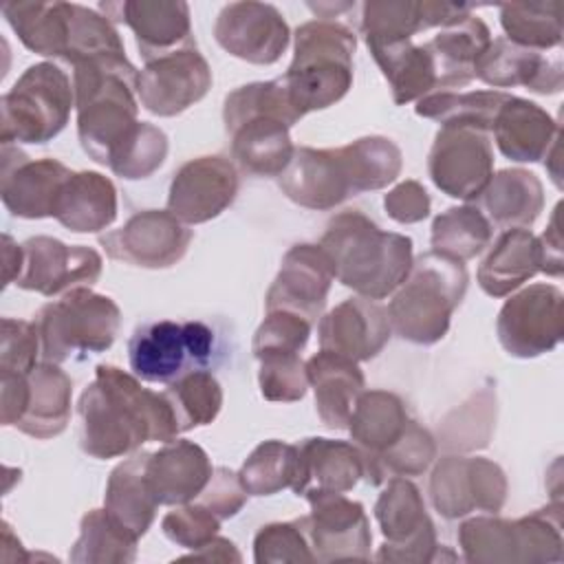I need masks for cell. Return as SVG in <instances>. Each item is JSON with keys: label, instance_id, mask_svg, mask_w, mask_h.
Instances as JSON below:
<instances>
[{"label": "cell", "instance_id": "cell-27", "mask_svg": "<svg viewBox=\"0 0 564 564\" xmlns=\"http://www.w3.org/2000/svg\"><path fill=\"white\" fill-rule=\"evenodd\" d=\"M297 452L300 471L291 487L295 496L308 500L322 494H346L364 478V454L355 443L311 436L297 443Z\"/></svg>", "mask_w": 564, "mask_h": 564}, {"label": "cell", "instance_id": "cell-8", "mask_svg": "<svg viewBox=\"0 0 564 564\" xmlns=\"http://www.w3.org/2000/svg\"><path fill=\"white\" fill-rule=\"evenodd\" d=\"M35 326L42 359L64 364L77 355L108 350L117 339L121 311L112 297L77 286L44 304L35 315Z\"/></svg>", "mask_w": 564, "mask_h": 564}, {"label": "cell", "instance_id": "cell-31", "mask_svg": "<svg viewBox=\"0 0 564 564\" xmlns=\"http://www.w3.org/2000/svg\"><path fill=\"white\" fill-rule=\"evenodd\" d=\"M542 273L538 236L527 227L505 229L478 267V284L491 297H507Z\"/></svg>", "mask_w": 564, "mask_h": 564}, {"label": "cell", "instance_id": "cell-35", "mask_svg": "<svg viewBox=\"0 0 564 564\" xmlns=\"http://www.w3.org/2000/svg\"><path fill=\"white\" fill-rule=\"evenodd\" d=\"M148 452L132 454L121 460L108 476L104 509L137 540L148 533L154 522L159 502L150 489L145 474Z\"/></svg>", "mask_w": 564, "mask_h": 564}, {"label": "cell", "instance_id": "cell-1", "mask_svg": "<svg viewBox=\"0 0 564 564\" xmlns=\"http://www.w3.org/2000/svg\"><path fill=\"white\" fill-rule=\"evenodd\" d=\"M77 414L79 445L99 460L132 454L148 441L167 443L181 434L167 394L141 386L139 377L112 364L95 368Z\"/></svg>", "mask_w": 564, "mask_h": 564}, {"label": "cell", "instance_id": "cell-17", "mask_svg": "<svg viewBox=\"0 0 564 564\" xmlns=\"http://www.w3.org/2000/svg\"><path fill=\"white\" fill-rule=\"evenodd\" d=\"M22 249L24 267L15 286L44 297L93 286L104 269V260L93 247L66 245L51 236H33L22 242Z\"/></svg>", "mask_w": 564, "mask_h": 564}, {"label": "cell", "instance_id": "cell-50", "mask_svg": "<svg viewBox=\"0 0 564 564\" xmlns=\"http://www.w3.org/2000/svg\"><path fill=\"white\" fill-rule=\"evenodd\" d=\"M253 560L258 564L315 562L302 518L260 527L253 538Z\"/></svg>", "mask_w": 564, "mask_h": 564}, {"label": "cell", "instance_id": "cell-12", "mask_svg": "<svg viewBox=\"0 0 564 564\" xmlns=\"http://www.w3.org/2000/svg\"><path fill=\"white\" fill-rule=\"evenodd\" d=\"M496 335L507 355L533 359L551 352L564 335V295L555 284L535 282L511 293L498 311Z\"/></svg>", "mask_w": 564, "mask_h": 564}, {"label": "cell", "instance_id": "cell-41", "mask_svg": "<svg viewBox=\"0 0 564 564\" xmlns=\"http://www.w3.org/2000/svg\"><path fill=\"white\" fill-rule=\"evenodd\" d=\"M507 97L505 90H441L421 97L414 112L441 126H471L491 132L494 117Z\"/></svg>", "mask_w": 564, "mask_h": 564}, {"label": "cell", "instance_id": "cell-55", "mask_svg": "<svg viewBox=\"0 0 564 564\" xmlns=\"http://www.w3.org/2000/svg\"><path fill=\"white\" fill-rule=\"evenodd\" d=\"M383 207L388 216L401 225H414L430 216L432 200L427 189L419 181H401L386 196Z\"/></svg>", "mask_w": 564, "mask_h": 564}, {"label": "cell", "instance_id": "cell-13", "mask_svg": "<svg viewBox=\"0 0 564 564\" xmlns=\"http://www.w3.org/2000/svg\"><path fill=\"white\" fill-rule=\"evenodd\" d=\"M432 507L447 520L498 513L507 500L505 469L485 456H445L430 476Z\"/></svg>", "mask_w": 564, "mask_h": 564}, {"label": "cell", "instance_id": "cell-16", "mask_svg": "<svg viewBox=\"0 0 564 564\" xmlns=\"http://www.w3.org/2000/svg\"><path fill=\"white\" fill-rule=\"evenodd\" d=\"M212 88V68L194 46L145 62L137 77V99L156 117H176Z\"/></svg>", "mask_w": 564, "mask_h": 564}, {"label": "cell", "instance_id": "cell-53", "mask_svg": "<svg viewBox=\"0 0 564 564\" xmlns=\"http://www.w3.org/2000/svg\"><path fill=\"white\" fill-rule=\"evenodd\" d=\"M40 335L35 322L2 317L0 370L29 375L37 366Z\"/></svg>", "mask_w": 564, "mask_h": 564}, {"label": "cell", "instance_id": "cell-3", "mask_svg": "<svg viewBox=\"0 0 564 564\" xmlns=\"http://www.w3.org/2000/svg\"><path fill=\"white\" fill-rule=\"evenodd\" d=\"M319 247L335 267V280L368 300L394 293L414 262L410 236L386 231L357 209L335 214Z\"/></svg>", "mask_w": 564, "mask_h": 564}, {"label": "cell", "instance_id": "cell-10", "mask_svg": "<svg viewBox=\"0 0 564 564\" xmlns=\"http://www.w3.org/2000/svg\"><path fill=\"white\" fill-rule=\"evenodd\" d=\"M214 355V330L198 319H159L139 326L128 341L134 377L148 383H172L194 368H205Z\"/></svg>", "mask_w": 564, "mask_h": 564}, {"label": "cell", "instance_id": "cell-48", "mask_svg": "<svg viewBox=\"0 0 564 564\" xmlns=\"http://www.w3.org/2000/svg\"><path fill=\"white\" fill-rule=\"evenodd\" d=\"M167 134L148 121H141L137 134L110 163V172L126 181H139L152 176L167 156Z\"/></svg>", "mask_w": 564, "mask_h": 564}, {"label": "cell", "instance_id": "cell-4", "mask_svg": "<svg viewBox=\"0 0 564 564\" xmlns=\"http://www.w3.org/2000/svg\"><path fill=\"white\" fill-rule=\"evenodd\" d=\"M300 119L280 77L231 90L223 106L231 159L251 176H280L293 159L291 128Z\"/></svg>", "mask_w": 564, "mask_h": 564}, {"label": "cell", "instance_id": "cell-60", "mask_svg": "<svg viewBox=\"0 0 564 564\" xmlns=\"http://www.w3.org/2000/svg\"><path fill=\"white\" fill-rule=\"evenodd\" d=\"M355 2H308V9L317 15V20H333L337 13L352 9Z\"/></svg>", "mask_w": 564, "mask_h": 564}, {"label": "cell", "instance_id": "cell-15", "mask_svg": "<svg viewBox=\"0 0 564 564\" xmlns=\"http://www.w3.org/2000/svg\"><path fill=\"white\" fill-rule=\"evenodd\" d=\"M194 231L167 209L132 214L119 229L99 236L108 258L141 269H170L183 260Z\"/></svg>", "mask_w": 564, "mask_h": 564}, {"label": "cell", "instance_id": "cell-43", "mask_svg": "<svg viewBox=\"0 0 564 564\" xmlns=\"http://www.w3.org/2000/svg\"><path fill=\"white\" fill-rule=\"evenodd\" d=\"M436 458V441L434 436L410 419L405 432L379 456L364 460L366 471L364 478L370 485H383L390 478L403 476H421Z\"/></svg>", "mask_w": 564, "mask_h": 564}, {"label": "cell", "instance_id": "cell-2", "mask_svg": "<svg viewBox=\"0 0 564 564\" xmlns=\"http://www.w3.org/2000/svg\"><path fill=\"white\" fill-rule=\"evenodd\" d=\"M401 167L399 145L388 137L370 134L341 148L297 145L278 185L295 205L326 212L350 196L388 187Z\"/></svg>", "mask_w": 564, "mask_h": 564}, {"label": "cell", "instance_id": "cell-42", "mask_svg": "<svg viewBox=\"0 0 564 564\" xmlns=\"http://www.w3.org/2000/svg\"><path fill=\"white\" fill-rule=\"evenodd\" d=\"M494 236V227L476 205H458L438 214L432 223V251L454 260H471L480 256Z\"/></svg>", "mask_w": 564, "mask_h": 564}, {"label": "cell", "instance_id": "cell-9", "mask_svg": "<svg viewBox=\"0 0 564 564\" xmlns=\"http://www.w3.org/2000/svg\"><path fill=\"white\" fill-rule=\"evenodd\" d=\"M73 108L66 70L53 62L31 64L0 99V141L46 143L66 128Z\"/></svg>", "mask_w": 564, "mask_h": 564}, {"label": "cell", "instance_id": "cell-34", "mask_svg": "<svg viewBox=\"0 0 564 564\" xmlns=\"http://www.w3.org/2000/svg\"><path fill=\"white\" fill-rule=\"evenodd\" d=\"M73 381L59 364L42 361L29 372V401L15 430L33 438L59 436L70 419Z\"/></svg>", "mask_w": 564, "mask_h": 564}, {"label": "cell", "instance_id": "cell-30", "mask_svg": "<svg viewBox=\"0 0 564 564\" xmlns=\"http://www.w3.org/2000/svg\"><path fill=\"white\" fill-rule=\"evenodd\" d=\"M306 375L322 423L330 430H346L350 412L366 388L359 364L319 348L306 359Z\"/></svg>", "mask_w": 564, "mask_h": 564}, {"label": "cell", "instance_id": "cell-38", "mask_svg": "<svg viewBox=\"0 0 564 564\" xmlns=\"http://www.w3.org/2000/svg\"><path fill=\"white\" fill-rule=\"evenodd\" d=\"M18 40L33 53L62 59L68 42L70 2L13 0L0 7Z\"/></svg>", "mask_w": 564, "mask_h": 564}, {"label": "cell", "instance_id": "cell-39", "mask_svg": "<svg viewBox=\"0 0 564 564\" xmlns=\"http://www.w3.org/2000/svg\"><path fill=\"white\" fill-rule=\"evenodd\" d=\"M410 416L399 394L388 390H364L350 412L348 432L361 449L364 460L388 449L408 427Z\"/></svg>", "mask_w": 564, "mask_h": 564}, {"label": "cell", "instance_id": "cell-25", "mask_svg": "<svg viewBox=\"0 0 564 564\" xmlns=\"http://www.w3.org/2000/svg\"><path fill=\"white\" fill-rule=\"evenodd\" d=\"M392 335L388 308L377 300L348 297L319 317L317 339L322 350L337 352L352 361L377 357Z\"/></svg>", "mask_w": 564, "mask_h": 564}, {"label": "cell", "instance_id": "cell-24", "mask_svg": "<svg viewBox=\"0 0 564 564\" xmlns=\"http://www.w3.org/2000/svg\"><path fill=\"white\" fill-rule=\"evenodd\" d=\"M474 79L491 90L524 86L538 95H555L564 86V64L557 51H531L507 37H496L476 59Z\"/></svg>", "mask_w": 564, "mask_h": 564}, {"label": "cell", "instance_id": "cell-58", "mask_svg": "<svg viewBox=\"0 0 564 564\" xmlns=\"http://www.w3.org/2000/svg\"><path fill=\"white\" fill-rule=\"evenodd\" d=\"M183 560H205V562H240L242 555L238 553L236 544L227 538L214 535L209 542H205L200 549L189 551L183 555Z\"/></svg>", "mask_w": 564, "mask_h": 564}, {"label": "cell", "instance_id": "cell-7", "mask_svg": "<svg viewBox=\"0 0 564 564\" xmlns=\"http://www.w3.org/2000/svg\"><path fill=\"white\" fill-rule=\"evenodd\" d=\"M463 560L471 564L562 562V505L551 502L518 520L476 516L458 527Z\"/></svg>", "mask_w": 564, "mask_h": 564}, {"label": "cell", "instance_id": "cell-20", "mask_svg": "<svg viewBox=\"0 0 564 564\" xmlns=\"http://www.w3.org/2000/svg\"><path fill=\"white\" fill-rule=\"evenodd\" d=\"M311 513L302 516L315 562L370 560L372 531L364 505L344 494L308 498Z\"/></svg>", "mask_w": 564, "mask_h": 564}, {"label": "cell", "instance_id": "cell-40", "mask_svg": "<svg viewBox=\"0 0 564 564\" xmlns=\"http://www.w3.org/2000/svg\"><path fill=\"white\" fill-rule=\"evenodd\" d=\"M137 542L106 509H90L79 522L68 560L75 564H130L137 560Z\"/></svg>", "mask_w": 564, "mask_h": 564}, {"label": "cell", "instance_id": "cell-46", "mask_svg": "<svg viewBox=\"0 0 564 564\" xmlns=\"http://www.w3.org/2000/svg\"><path fill=\"white\" fill-rule=\"evenodd\" d=\"M165 394L174 408L181 432L209 425L223 408V388L205 368L187 370L167 383Z\"/></svg>", "mask_w": 564, "mask_h": 564}, {"label": "cell", "instance_id": "cell-26", "mask_svg": "<svg viewBox=\"0 0 564 564\" xmlns=\"http://www.w3.org/2000/svg\"><path fill=\"white\" fill-rule=\"evenodd\" d=\"M471 4L438 0H370L361 4V33L366 44L408 42L434 26H452L471 15Z\"/></svg>", "mask_w": 564, "mask_h": 564}, {"label": "cell", "instance_id": "cell-47", "mask_svg": "<svg viewBox=\"0 0 564 564\" xmlns=\"http://www.w3.org/2000/svg\"><path fill=\"white\" fill-rule=\"evenodd\" d=\"M496 421V394L485 388L474 394L460 410L452 412L443 425L445 445L458 452L485 447Z\"/></svg>", "mask_w": 564, "mask_h": 564}, {"label": "cell", "instance_id": "cell-14", "mask_svg": "<svg viewBox=\"0 0 564 564\" xmlns=\"http://www.w3.org/2000/svg\"><path fill=\"white\" fill-rule=\"evenodd\" d=\"M427 174L443 194L476 200L494 174L489 132L471 126H441L427 154Z\"/></svg>", "mask_w": 564, "mask_h": 564}, {"label": "cell", "instance_id": "cell-19", "mask_svg": "<svg viewBox=\"0 0 564 564\" xmlns=\"http://www.w3.org/2000/svg\"><path fill=\"white\" fill-rule=\"evenodd\" d=\"M238 187V170L227 156H196L174 172L167 189V212L185 225L207 223L236 200Z\"/></svg>", "mask_w": 564, "mask_h": 564}, {"label": "cell", "instance_id": "cell-49", "mask_svg": "<svg viewBox=\"0 0 564 564\" xmlns=\"http://www.w3.org/2000/svg\"><path fill=\"white\" fill-rule=\"evenodd\" d=\"M258 386L267 401L295 403L308 390L306 361L300 355L275 352L258 357Z\"/></svg>", "mask_w": 564, "mask_h": 564}, {"label": "cell", "instance_id": "cell-11", "mask_svg": "<svg viewBox=\"0 0 564 564\" xmlns=\"http://www.w3.org/2000/svg\"><path fill=\"white\" fill-rule=\"evenodd\" d=\"M375 518L383 533L375 560L397 564L434 562L438 551L436 529L412 480L390 478L375 502Z\"/></svg>", "mask_w": 564, "mask_h": 564}, {"label": "cell", "instance_id": "cell-21", "mask_svg": "<svg viewBox=\"0 0 564 564\" xmlns=\"http://www.w3.org/2000/svg\"><path fill=\"white\" fill-rule=\"evenodd\" d=\"M333 280L335 267L319 245H293L284 253L280 271L264 295V308L289 311L313 324L324 313Z\"/></svg>", "mask_w": 564, "mask_h": 564}, {"label": "cell", "instance_id": "cell-22", "mask_svg": "<svg viewBox=\"0 0 564 564\" xmlns=\"http://www.w3.org/2000/svg\"><path fill=\"white\" fill-rule=\"evenodd\" d=\"M0 198L11 216L53 218L57 196L73 174L57 159H31L20 148L2 143Z\"/></svg>", "mask_w": 564, "mask_h": 564}, {"label": "cell", "instance_id": "cell-36", "mask_svg": "<svg viewBox=\"0 0 564 564\" xmlns=\"http://www.w3.org/2000/svg\"><path fill=\"white\" fill-rule=\"evenodd\" d=\"M491 40L489 26L474 13L441 29L432 40H427L425 46L432 53L438 73V93L467 86L474 79L476 59Z\"/></svg>", "mask_w": 564, "mask_h": 564}, {"label": "cell", "instance_id": "cell-44", "mask_svg": "<svg viewBox=\"0 0 564 564\" xmlns=\"http://www.w3.org/2000/svg\"><path fill=\"white\" fill-rule=\"evenodd\" d=\"M300 471L297 445L271 438L253 447L245 458L238 478L249 496H273L291 489Z\"/></svg>", "mask_w": 564, "mask_h": 564}, {"label": "cell", "instance_id": "cell-32", "mask_svg": "<svg viewBox=\"0 0 564 564\" xmlns=\"http://www.w3.org/2000/svg\"><path fill=\"white\" fill-rule=\"evenodd\" d=\"M117 209L115 183L99 172L82 170L64 183L53 218L73 234H97L115 223Z\"/></svg>", "mask_w": 564, "mask_h": 564}, {"label": "cell", "instance_id": "cell-59", "mask_svg": "<svg viewBox=\"0 0 564 564\" xmlns=\"http://www.w3.org/2000/svg\"><path fill=\"white\" fill-rule=\"evenodd\" d=\"M2 271H4V286L15 284V280L22 273L24 267V249L22 245L13 242V238L9 234L2 236Z\"/></svg>", "mask_w": 564, "mask_h": 564}, {"label": "cell", "instance_id": "cell-23", "mask_svg": "<svg viewBox=\"0 0 564 564\" xmlns=\"http://www.w3.org/2000/svg\"><path fill=\"white\" fill-rule=\"evenodd\" d=\"M101 13L123 22L132 33L145 62L194 46L189 4L183 0H123L101 2Z\"/></svg>", "mask_w": 564, "mask_h": 564}, {"label": "cell", "instance_id": "cell-18", "mask_svg": "<svg viewBox=\"0 0 564 564\" xmlns=\"http://www.w3.org/2000/svg\"><path fill=\"white\" fill-rule=\"evenodd\" d=\"M214 37L229 55L249 64L269 66L284 55L291 42V29L278 7L245 0L229 2L220 9L214 22Z\"/></svg>", "mask_w": 564, "mask_h": 564}, {"label": "cell", "instance_id": "cell-6", "mask_svg": "<svg viewBox=\"0 0 564 564\" xmlns=\"http://www.w3.org/2000/svg\"><path fill=\"white\" fill-rule=\"evenodd\" d=\"M469 284L467 269L460 260L425 251L421 253L394 291L388 319L392 333L419 346L441 341L452 322V313L465 297Z\"/></svg>", "mask_w": 564, "mask_h": 564}, {"label": "cell", "instance_id": "cell-52", "mask_svg": "<svg viewBox=\"0 0 564 564\" xmlns=\"http://www.w3.org/2000/svg\"><path fill=\"white\" fill-rule=\"evenodd\" d=\"M220 522L223 520L209 507L192 500L185 505H176L172 511H167L161 520V529L170 542L196 551L214 535H218Z\"/></svg>", "mask_w": 564, "mask_h": 564}, {"label": "cell", "instance_id": "cell-51", "mask_svg": "<svg viewBox=\"0 0 564 564\" xmlns=\"http://www.w3.org/2000/svg\"><path fill=\"white\" fill-rule=\"evenodd\" d=\"M311 337V322L289 311H267V317L253 333V357L289 352L300 355Z\"/></svg>", "mask_w": 564, "mask_h": 564}, {"label": "cell", "instance_id": "cell-5", "mask_svg": "<svg viewBox=\"0 0 564 564\" xmlns=\"http://www.w3.org/2000/svg\"><path fill=\"white\" fill-rule=\"evenodd\" d=\"M355 33L335 20H311L295 29L293 59L280 77L300 117L335 106L352 86Z\"/></svg>", "mask_w": 564, "mask_h": 564}, {"label": "cell", "instance_id": "cell-28", "mask_svg": "<svg viewBox=\"0 0 564 564\" xmlns=\"http://www.w3.org/2000/svg\"><path fill=\"white\" fill-rule=\"evenodd\" d=\"M145 474L156 502L176 507L192 502L203 494L214 467L200 445L185 438H172L156 452H148Z\"/></svg>", "mask_w": 564, "mask_h": 564}, {"label": "cell", "instance_id": "cell-56", "mask_svg": "<svg viewBox=\"0 0 564 564\" xmlns=\"http://www.w3.org/2000/svg\"><path fill=\"white\" fill-rule=\"evenodd\" d=\"M29 401V375L0 370V423L15 427Z\"/></svg>", "mask_w": 564, "mask_h": 564}, {"label": "cell", "instance_id": "cell-45", "mask_svg": "<svg viewBox=\"0 0 564 564\" xmlns=\"http://www.w3.org/2000/svg\"><path fill=\"white\" fill-rule=\"evenodd\" d=\"M505 37L531 51H557L562 44L560 2H513L500 7Z\"/></svg>", "mask_w": 564, "mask_h": 564}, {"label": "cell", "instance_id": "cell-33", "mask_svg": "<svg viewBox=\"0 0 564 564\" xmlns=\"http://www.w3.org/2000/svg\"><path fill=\"white\" fill-rule=\"evenodd\" d=\"M476 207L500 229L531 227L544 209L542 181L522 167H507L491 174L476 198Z\"/></svg>", "mask_w": 564, "mask_h": 564}, {"label": "cell", "instance_id": "cell-37", "mask_svg": "<svg viewBox=\"0 0 564 564\" xmlns=\"http://www.w3.org/2000/svg\"><path fill=\"white\" fill-rule=\"evenodd\" d=\"M368 51L388 79L392 101L397 106L438 93L436 64L425 42L412 44V40H408L394 44H370Z\"/></svg>", "mask_w": 564, "mask_h": 564}, {"label": "cell", "instance_id": "cell-57", "mask_svg": "<svg viewBox=\"0 0 564 564\" xmlns=\"http://www.w3.org/2000/svg\"><path fill=\"white\" fill-rule=\"evenodd\" d=\"M560 209L562 203L555 205L549 227L542 236H538L540 242V256H542V273L549 278H560L564 273V258H562V234H560Z\"/></svg>", "mask_w": 564, "mask_h": 564}, {"label": "cell", "instance_id": "cell-61", "mask_svg": "<svg viewBox=\"0 0 564 564\" xmlns=\"http://www.w3.org/2000/svg\"><path fill=\"white\" fill-rule=\"evenodd\" d=\"M546 170H549V174H551V178H553V183L557 185V187H562V174H560V139L551 145V150L546 152Z\"/></svg>", "mask_w": 564, "mask_h": 564}, {"label": "cell", "instance_id": "cell-29", "mask_svg": "<svg viewBox=\"0 0 564 564\" xmlns=\"http://www.w3.org/2000/svg\"><path fill=\"white\" fill-rule=\"evenodd\" d=\"M491 134L507 159L535 163L560 139V123L535 101L509 95L494 117Z\"/></svg>", "mask_w": 564, "mask_h": 564}, {"label": "cell", "instance_id": "cell-54", "mask_svg": "<svg viewBox=\"0 0 564 564\" xmlns=\"http://www.w3.org/2000/svg\"><path fill=\"white\" fill-rule=\"evenodd\" d=\"M247 489L242 487L238 471H231L227 467H214V474L203 489V494L196 498L205 507H209L220 520L234 518L247 502Z\"/></svg>", "mask_w": 564, "mask_h": 564}]
</instances>
